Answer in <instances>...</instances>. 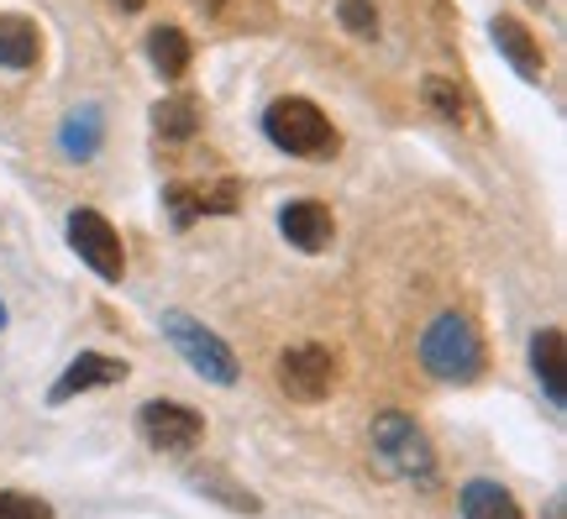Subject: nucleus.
<instances>
[{
    "label": "nucleus",
    "instance_id": "10",
    "mask_svg": "<svg viewBox=\"0 0 567 519\" xmlns=\"http://www.w3.org/2000/svg\"><path fill=\"white\" fill-rule=\"evenodd\" d=\"M279 231L289 247H300V252H326L331 241H337V220H331V210H326L321 200H289L279 210Z\"/></svg>",
    "mask_w": 567,
    "mask_h": 519
},
{
    "label": "nucleus",
    "instance_id": "19",
    "mask_svg": "<svg viewBox=\"0 0 567 519\" xmlns=\"http://www.w3.org/2000/svg\"><path fill=\"white\" fill-rule=\"evenodd\" d=\"M421 95H425V105H431V111H436L442 121H463L467 116L463 84L446 80V74H425V80H421Z\"/></svg>",
    "mask_w": 567,
    "mask_h": 519
},
{
    "label": "nucleus",
    "instance_id": "25",
    "mask_svg": "<svg viewBox=\"0 0 567 519\" xmlns=\"http://www.w3.org/2000/svg\"><path fill=\"white\" fill-rule=\"evenodd\" d=\"M0 331H6V300H0Z\"/></svg>",
    "mask_w": 567,
    "mask_h": 519
},
{
    "label": "nucleus",
    "instance_id": "12",
    "mask_svg": "<svg viewBox=\"0 0 567 519\" xmlns=\"http://www.w3.org/2000/svg\"><path fill=\"white\" fill-rule=\"evenodd\" d=\"M530 367H536L542 394L551 399V409H563L567 404V336L557 325L536 331V341H530Z\"/></svg>",
    "mask_w": 567,
    "mask_h": 519
},
{
    "label": "nucleus",
    "instance_id": "6",
    "mask_svg": "<svg viewBox=\"0 0 567 519\" xmlns=\"http://www.w3.org/2000/svg\"><path fill=\"white\" fill-rule=\"evenodd\" d=\"M69 247L80 252V262L95 268V279L105 283H122L126 279V247H122V231L101 216V210H69Z\"/></svg>",
    "mask_w": 567,
    "mask_h": 519
},
{
    "label": "nucleus",
    "instance_id": "21",
    "mask_svg": "<svg viewBox=\"0 0 567 519\" xmlns=\"http://www.w3.org/2000/svg\"><path fill=\"white\" fill-rule=\"evenodd\" d=\"M0 519H53V509H48V499H38V494L0 488Z\"/></svg>",
    "mask_w": 567,
    "mask_h": 519
},
{
    "label": "nucleus",
    "instance_id": "17",
    "mask_svg": "<svg viewBox=\"0 0 567 519\" xmlns=\"http://www.w3.org/2000/svg\"><path fill=\"white\" fill-rule=\"evenodd\" d=\"M153 132H158V142H168V147H184V142L200 132V101H195V95H163V101L153 105Z\"/></svg>",
    "mask_w": 567,
    "mask_h": 519
},
{
    "label": "nucleus",
    "instance_id": "14",
    "mask_svg": "<svg viewBox=\"0 0 567 519\" xmlns=\"http://www.w3.org/2000/svg\"><path fill=\"white\" fill-rule=\"evenodd\" d=\"M189 488H195L200 499L221 504L226 515H264V499H258L252 488H243L231 473H221V467H189Z\"/></svg>",
    "mask_w": 567,
    "mask_h": 519
},
{
    "label": "nucleus",
    "instance_id": "16",
    "mask_svg": "<svg viewBox=\"0 0 567 519\" xmlns=\"http://www.w3.org/2000/svg\"><path fill=\"white\" fill-rule=\"evenodd\" d=\"M38 59H42V32H38V21H27V17H0V69L21 74V69H38Z\"/></svg>",
    "mask_w": 567,
    "mask_h": 519
},
{
    "label": "nucleus",
    "instance_id": "13",
    "mask_svg": "<svg viewBox=\"0 0 567 519\" xmlns=\"http://www.w3.org/2000/svg\"><path fill=\"white\" fill-rule=\"evenodd\" d=\"M101 137H105L101 105L84 101V105H74V111L63 116V126H59V153L69 163H90L95 153H101Z\"/></svg>",
    "mask_w": 567,
    "mask_h": 519
},
{
    "label": "nucleus",
    "instance_id": "4",
    "mask_svg": "<svg viewBox=\"0 0 567 519\" xmlns=\"http://www.w3.org/2000/svg\"><path fill=\"white\" fill-rule=\"evenodd\" d=\"M163 336H168V346L184 357V367L189 373H200L205 383H216V388H231V383L243 378V362H237V352L226 346L205 320L184 315V310H163Z\"/></svg>",
    "mask_w": 567,
    "mask_h": 519
},
{
    "label": "nucleus",
    "instance_id": "11",
    "mask_svg": "<svg viewBox=\"0 0 567 519\" xmlns=\"http://www.w3.org/2000/svg\"><path fill=\"white\" fill-rule=\"evenodd\" d=\"M488 38H494V48L505 53V63L515 69V74H520V80H530V84L547 80V53H542V42L530 38L526 21L494 17V21H488Z\"/></svg>",
    "mask_w": 567,
    "mask_h": 519
},
{
    "label": "nucleus",
    "instance_id": "23",
    "mask_svg": "<svg viewBox=\"0 0 567 519\" xmlns=\"http://www.w3.org/2000/svg\"><path fill=\"white\" fill-rule=\"evenodd\" d=\"M547 519H563V494H557V499L547 504Z\"/></svg>",
    "mask_w": 567,
    "mask_h": 519
},
{
    "label": "nucleus",
    "instance_id": "7",
    "mask_svg": "<svg viewBox=\"0 0 567 519\" xmlns=\"http://www.w3.org/2000/svg\"><path fill=\"white\" fill-rule=\"evenodd\" d=\"M137 430L147 446H158V451H195L205 436V415L200 409H189V404H174V399H147L137 409Z\"/></svg>",
    "mask_w": 567,
    "mask_h": 519
},
{
    "label": "nucleus",
    "instance_id": "1",
    "mask_svg": "<svg viewBox=\"0 0 567 519\" xmlns=\"http://www.w3.org/2000/svg\"><path fill=\"white\" fill-rule=\"evenodd\" d=\"M264 137L289 153V158H310V163H326L342 153V132L331 126L316 101H305V95H279V101L264 111Z\"/></svg>",
    "mask_w": 567,
    "mask_h": 519
},
{
    "label": "nucleus",
    "instance_id": "22",
    "mask_svg": "<svg viewBox=\"0 0 567 519\" xmlns=\"http://www.w3.org/2000/svg\"><path fill=\"white\" fill-rule=\"evenodd\" d=\"M142 6H147V0H116V11H122V17H137Z\"/></svg>",
    "mask_w": 567,
    "mask_h": 519
},
{
    "label": "nucleus",
    "instance_id": "3",
    "mask_svg": "<svg viewBox=\"0 0 567 519\" xmlns=\"http://www.w3.org/2000/svg\"><path fill=\"white\" fill-rule=\"evenodd\" d=\"M368 430H373V457H379V467H384L389 478L436 488V451H431L425 430L415 425V415H405V409H384Z\"/></svg>",
    "mask_w": 567,
    "mask_h": 519
},
{
    "label": "nucleus",
    "instance_id": "24",
    "mask_svg": "<svg viewBox=\"0 0 567 519\" xmlns=\"http://www.w3.org/2000/svg\"><path fill=\"white\" fill-rule=\"evenodd\" d=\"M200 6H205V11H221V6H226V0H200Z\"/></svg>",
    "mask_w": 567,
    "mask_h": 519
},
{
    "label": "nucleus",
    "instance_id": "9",
    "mask_svg": "<svg viewBox=\"0 0 567 519\" xmlns=\"http://www.w3.org/2000/svg\"><path fill=\"white\" fill-rule=\"evenodd\" d=\"M132 378V367L126 357H105V352H80V357L69 362L59 373V383L48 388V404H69L80 399V394H95V388H116V383Z\"/></svg>",
    "mask_w": 567,
    "mask_h": 519
},
{
    "label": "nucleus",
    "instance_id": "18",
    "mask_svg": "<svg viewBox=\"0 0 567 519\" xmlns=\"http://www.w3.org/2000/svg\"><path fill=\"white\" fill-rule=\"evenodd\" d=\"M147 63L158 69L163 80H184L189 63H195V48H189V38L179 27H153L147 32Z\"/></svg>",
    "mask_w": 567,
    "mask_h": 519
},
{
    "label": "nucleus",
    "instance_id": "15",
    "mask_svg": "<svg viewBox=\"0 0 567 519\" xmlns=\"http://www.w3.org/2000/svg\"><path fill=\"white\" fill-rule=\"evenodd\" d=\"M457 509H463V519H526L520 499H515L509 488H499L494 478L463 482V494H457Z\"/></svg>",
    "mask_w": 567,
    "mask_h": 519
},
{
    "label": "nucleus",
    "instance_id": "26",
    "mask_svg": "<svg viewBox=\"0 0 567 519\" xmlns=\"http://www.w3.org/2000/svg\"><path fill=\"white\" fill-rule=\"evenodd\" d=\"M530 6H547V0H530Z\"/></svg>",
    "mask_w": 567,
    "mask_h": 519
},
{
    "label": "nucleus",
    "instance_id": "20",
    "mask_svg": "<svg viewBox=\"0 0 567 519\" xmlns=\"http://www.w3.org/2000/svg\"><path fill=\"white\" fill-rule=\"evenodd\" d=\"M337 17L352 38H379V6L373 0H337Z\"/></svg>",
    "mask_w": 567,
    "mask_h": 519
},
{
    "label": "nucleus",
    "instance_id": "5",
    "mask_svg": "<svg viewBox=\"0 0 567 519\" xmlns=\"http://www.w3.org/2000/svg\"><path fill=\"white\" fill-rule=\"evenodd\" d=\"M279 388L295 404H321L337 388V352L326 341H300L279 352Z\"/></svg>",
    "mask_w": 567,
    "mask_h": 519
},
{
    "label": "nucleus",
    "instance_id": "2",
    "mask_svg": "<svg viewBox=\"0 0 567 519\" xmlns=\"http://www.w3.org/2000/svg\"><path fill=\"white\" fill-rule=\"evenodd\" d=\"M421 367L431 378L442 383H473L484 373V336H478V325L463 315V310H442V315L431 320L421 331Z\"/></svg>",
    "mask_w": 567,
    "mask_h": 519
},
{
    "label": "nucleus",
    "instance_id": "8",
    "mask_svg": "<svg viewBox=\"0 0 567 519\" xmlns=\"http://www.w3.org/2000/svg\"><path fill=\"white\" fill-rule=\"evenodd\" d=\"M163 205H168L174 231H189V226H195V220H205V216H231V210L243 205V184H237V179L168 184V189H163Z\"/></svg>",
    "mask_w": 567,
    "mask_h": 519
}]
</instances>
